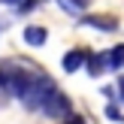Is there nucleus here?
<instances>
[{
	"mask_svg": "<svg viewBox=\"0 0 124 124\" xmlns=\"http://www.w3.org/2000/svg\"><path fill=\"white\" fill-rule=\"evenodd\" d=\"M46 39H48L46 27H39V24H27L24 27V42L27 46H46Z\"/></svg>",
	"mask_w": 124,
	"mask_h": 124,
	"instance_id": "39448f33",
	"label": "nucleus"
},
{
	"mask_svg": "<svg viewBox=\"0 0 124 124\" xmlns=\"http://www.w3.org/2000/svg\"><path fill=\"white\" fill-rule=\"evenodd\" d=\"M85 64H88V73L91 76H100V73H106L109 70V61H106V52H100V54H85Z\"/></svg>",
	"mask_w": 124,
	"mask_h": 124,
	"instance_id": "20e7f679",
	"label": "nucleus"
},
{
	"mask_svg": "<svg viewBox=\"0 0 124 124\" xmlns=\"http://www.w3.org/2000/svg\"><path fill=\"white\" fill-rule=\"evenodd\" d=\"M82 24L97 27V30H106V33L118 30V18H112V15H82Z\"/></svg>",
	"mask_w": 124,
	"mask_h": 124,
	"instance_id": "7ed1b4c3",
	"label": "nucleus"
},
{
	"mask_svg": "<svg viewBox=\"0 0 124 124\" xmlns=\"http://www.w3.org/2000/svg\"><path fill=\"white\" fill-rule=\"evenodd\" d=\"M58 3H61V9H67V12H73V15H79V12L88 9L91 0H58Z\"/></svg>",
	"mask_w": 124,
	"mask_h": 124,
	"instance_id": "6e6552de",
	"label": "nucleus"
},
{
	"mask_svg": "<svg viewBox=\"0 0 124 124\" xmlns=\"http://www.w3.org/2000/svg\"><path fill=\"white\" fill-rule=\"evenodd\" d=\"M118 91H121V103H124V76L118 79Z\"/></svg>",
	"mask_w": 124,
	"mask_h": 124,
	"instance_id": "9b49d317",
	"label": "nucleus"
},
{
	"mask_svg": "<svg viewBox=\"0 0 124 124\" xmlns=\"http://www.w3.org/2000/svg\"><path fill=\"white\" fill-rule=\"evenodd\" d=\"M85 48H73V52H67L64 54V70L67 73H76V70H82V64H85Z\"/></svg>",
	"mask_w": 124,
	"mask_h": 124,
	"instance_id": "423d86ee",
	"label": "nucleus"
},
{
	"mask_svg": "<svg viewBox=\"0 0 124 124\" xmlns=\"http://www.w3.org/2000/svg\"><path fill=\"white\" fill-rule=\"evenodd\" d=\"M0 3H9V6H18V0H0Z\"/></svg>",
	"mask_w": 124,
	"mask_h": 124,
	"instance_id": "f8f14e48",
	"label": "nucleus"
},
{
	"mask_svg": "<svg viewBox=\"0 0 124 124\" xmlns=\"http://www.w3.org/2000/svg\"><path fill=\"white\" fill-rule=\"evenodd\" d=\"M64 124H85V118H79V115H67Z\"/></svg>",
	"mask_w": 124,
	"mask_h": 124,
	"instance_id": "9d476101",
	"label": "nucleus"
},
{
	"mask_svg": "<svg viewBox=\"0 0 124 124\" xmlns=\"http://www.w3.org/2000/svg\"><path fill=\"white\" fill-rule=\"evenodd\" d=\"M54 91V82L48 76H42L39 70H30L27 73V82H24V88H21V94H18V100L24 103L27 109H36L39 112V106L46 103V97Z\"/></svg>",
	"mask_w": 124,
	"mask_h": 124,
	"instance_id": "f257e3e1",
	"label": "nucleus"
},
{
	"mask_svg": "<svg viewBox=\"0 0 124 124\" xmlns=\"http://www.w3.org/2000/svg\"><path fill=\"white\" fill-rule=\"evenodd\" d=\"M109 70H124V46H112V52H106Z\"/></svg>",
	"mask_w": 124,
	"mask_h": 124,
	"instance_id": "0eeeda50",
	"label": "nucleus"
},
{
	"mask_svg": "<svg viewBox=\"0 0 124 124\" xmlns=\"http://www.w3.org/2000/svg\"><path fill=\"white\" fill-rule=\"evenodd\" d=\"M70 109H73L70 97H67L64 91L54 88L52 94L46 97V103L39 106V112H42V115H48V118H67V115H70Z\"/></svg>",
	"mask_w": 124,
	"mask_h": 124,
	"instance_id": "f03ea898",
	"label": "nucleus"
},
{
	"mask_svg": "<svg viewBox=\"0 0 124 124\" xmlns=\"http://www.w3.org/2000/svg\"><path fill=\"white\" fill-rule=\"evenodd\" d=\"M106 118H112V121H124L121 115H118V109H115V106H106Z\"/></svg>",
	"mask_w": 124,
	"mask_h": 124,
	"instance_id": "1a4fd4ad",
	"label": "nucleus"
}]
</instances>
